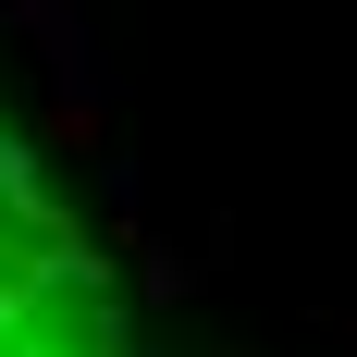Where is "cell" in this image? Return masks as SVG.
Masks as SVG:
<instances>
[{"mask_svg": "<svg viewBox=\"0 0 357 357\" xmlns=\"http://www.w3.org/2000/svg\"><path fill=\"white\" fill-rule=\"evenodd\" d=\"M0 357H123L111 271L13 123H0Z\"/></svg>", "mask_w": 357, "mask_h": 357, "instance_id": "obj_1", "label": "cell"}]
</instances>
